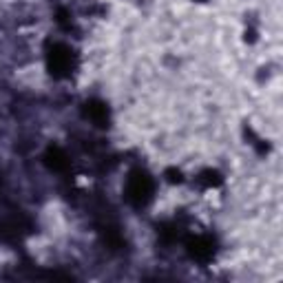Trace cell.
Masks as SVG:
<instances>
[{"label": "cell", "mask_w": 283, "mask_h": 283, "mask_svg": "<svg viewBox=\"0 0 283 283\" xmlns=\"http://www.w3.org/2000/svg\"><path fill=\"white\" fill-rule=\"evenodd\" d=\"M153 192V182L148 180L146 175H142V173H135L129 180V186H126V195H129V199L133 204H144L148 195Z\"/></svg>", "instance_id": "obj_1"}, {"label": "cell", "mask_w": 283, "mask_h": 283, "mask_svg": "<svg viewBox=\"0 0 283 283\" xmlns=\"http://www.w3.org/2000/svg\"><path fill=\"white\" fill-rule=\"evenodd\" d=\"M86 113H89V117H91L93 122H98V124L107 122V107H102V104H98V102L86 104Z\"/></svg>", "instance_id": "obj_5"}, {"label": "cell", "mask_w": 283, "mask_h": 283, "mask_svg": "<svg viewBox=\"0 0 283 283\" xmlns=\"http://www.w3.org/2000/svg\"><path fill=\"white\" fill-rule=\"evenodd\" d=\"M190 252L195 257H199V259H206V257H210L213 255V245H210V241L208 239H192L190 241Z\"/></svg>", "instance_id": "obj_4"}, {"label": "cell", "mask_w": 283, "mask_h": 283, "mask_svg": "<svg viewBox=\"0 0 283 283\" xmlns=\"http://www.w3.org/2000/svg\"><path fill=\"white\" fill-rule=\"evenodd\" d=\"M49 66H51V71H54V73H58V76H62V73L69 71V66H71V54H69V49L62 47V44H58V47L51 49Z\"/></svg>", "instance_id": "obj_2"}, {"label": "cell", "mask_w": 283, "mask_h": 283, "mask_svg": "<svg viewBox=\"0 0 283 283\" xmlns=\"http://www.w3.org/2000/svg\"><path fill=\"white\" fill-rule=\"evenodd\" d=\"M47 162L54 170H64L66 166H69V160H66V155L60 151V148H51V151L47 153Z\"/></svg>", "instance_id": "obj_3"}]
</instances>
